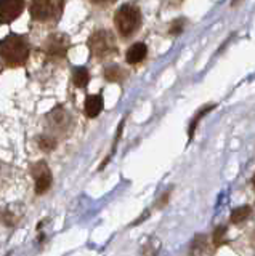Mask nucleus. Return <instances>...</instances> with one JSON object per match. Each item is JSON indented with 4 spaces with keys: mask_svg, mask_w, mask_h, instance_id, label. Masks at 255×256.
<instances>
[{
    "mask_svg": "<svg viewBox=\"0 0 255 256\" xmlns=\"http://www.w3.org/2000/svg\"><path fill=\"white\" fill-rule=\"evenodd\" d=\"M31 54V44L26 36L9 34L0 40V62L5 68H23L26 66Z\"/></svg>",
    "mask_w": 255,
    "mask_h": 256,
    "instance_id": "obj_1",
    "label": "nucleus"
},
{
    "mask_svg": "<svg viewBox=\"0 0 255 256\" xmlns=\"http://www.w3.org/2000/svg\"><path fill=\"white\" fill-rule=\"evenodd\" d=\"M65 4L66 0H31V20L39 24L55 26L61 20L63 12H65Z\"/></svg>",
    "mask_w": 255,
    "mask_h": 256,
    "instance_id": "obj_2",
    "label": "nucleus"
},
{
    "mask_svg": "<svg viewBox=\"0 0 255 256\" xmlns=\"http://www.w3.org/2000/svg\"><path fill=\"white\" fill-rule=\"evenodd\" d=\"M141 10L135 4H124L117 8L114 14V24L122 38H130L141 28Z\"/></svg>",
    "mask_w": 255,
    "mask_h": 256,
    "instance_id": "obj_3",
    "label": "nucleus"
},
{
    "mask_svg": "<svg viewBox=\"0 0 255 256\" xmlns=\"http://www.w3.org/2000/svg\"><path fill=\"white\" fill-rule=\"evenodd\" d=\"M89 46L90 54L93 60L97 61H105L111 56H114L117 53V42L116 36L109 29H97L93 34L89 37Z\"/></svg>",
    "mask_w": 255,
    "mask_h": 256,
    "instance_id": "obj_4",
    "label": "nucleus"
},
{
    "mask_svg": "<svg viewBox=\"0 0 255 256\" xmlns=\"http://www.w3.org/2000/svg\"><path fill=\"white\" fill-rule=\"evenodd\" d=\"M69 46H71V42L66 34H52L47 37L44 44V53L49 60L60 61L66 58Z\"/></svg>",
    "mask_w": 255,
    "mask_h": 256,
    "instance_id": "obj_5",
    "label": "nucleus"
},
{
    "mask_svg": "<svg viewBox=\"0 0 255 256\" xmlns=\"http://www.w3.org/2000/svg\"><path fill=\"white\" fill-rule=\"evenodd\" d=\"M33 178L36 182V194L42 196L50 189L52 182H53V176H52V170L49 168V165H47V162L39 160L37 164H34Z\"/></svg>",
    "mask_w": 255,
    "mask_h": 256,
    "instance_id": "obj_6",
    "label": "nucleus"
},
{
    "mask_svg": "<svg viewBox=\"0 0 255 256\" xmlns=\"http://www.w3.org/2000/svg\"><path fill=\"white\" fill-rule=\"evenodd\" d=\"M25 12V0H0V24H12Z\"/></svg>",
    "mask_w": 255,
    "mask_h": 256,
    "instance_id": "obj_7",
    "label": "nucleus"
},
{
    "mask_svg": "<svg viewBox=\"0 0 255 256\" xmlns=\"http://www.w3.org/2000/svg\"><path fill=\"white\" fill-rule=\"evenodd\" d=\"M47 122L53 132H65L71 125V116L63 106H57L47 116Z\"/></svg>",
    "mask_w": 255,
    "mask_h": 256,
    "instance_id": "obj_8",
    "label": "nucleus"
},
{
    "mask_svg": "<svg viewBox=\"0 0 255 256\" xmlns=\"http://www.w3.org/2000/svg\"><path fill=\"white\" fill-rule=\"evenodd\" d=\"M105 101H103V94H90L87 96L85 104H84V112L89 118H95L101 114Z\"/></svg>",
    "mask_w": 255,
    "mask_h": 256,
    "instance_id": "obj_9",
    "label": "nucleus"
},
{
    "mask_svg": "<svg viewBox=\"0 0 255 256\" xmlns=\"http://www.w3.org/2000/svg\"><path fill=\"white\" fill-rule=\"evenodd\" d=\"M146 54H148V46L143 42H137L127 50L125 61L129 64H132V66H135V64H140L141 61H145Z\"/></svg>",
    "mask_w": 255,
    "mask_h": 256,
    "instance_id": "obj_10",
    "label": "nucleus"
},
{
    "mask_svg": "<svg viewBox=\"0 0 255 256\" xmlns=\"http://www.w3.org/2000/svg\"><path fill=\"white\" fill-rule=\"evenodd\" d=\"M89 80H90V74H89V70H87V68L77 66L73 69V84L77 88H85L89 85Z\"/></svg>",
    "mask_w": 255,
    "mask_h": 256,
    "instance_id": "obj_11",
    "label": "nucleus"
},
{
    "mask_svg": "<svg viewBox=\"0 0 255 256\" xmlns=\"http://www.w3.org/2000/svg\"><path fill=\"white\" fill-rule=\"evenodd\" d=\"M105 78L108 80V82H122V80L125 78V72L121 66L113 64V66H108L105 69Z\"/></svg>",
    "mask_w": 255,
    "mask_h": 256,
    "instance_id": "obj_12",
    "label": "nucleus"
},
{
    "mask_svg": "<svg viewBox=\"0 0 255 256\" xmlns=\"http://www.w3.org/2000/svg\"><path fill=\"white\" fill-rule=\"evenodd\" d=\"M37 144H39V148H41L44 152H52L55 148H57L58 141L52 134H42V136H39Z\"/></svg>",
    "mask_w": 255,
    "mask_h": 256,
    "instance_id": "obj_13",
    "label": "nucleus"
},
{
    "mask_svg": "<svg viewBox=\"0 0 255 256\" xmlns=\"http://www.w3.org/2000/svg\"><path fill=\"white\" fill-rule=\"evenodd\" d=\"M252 210H250V206H239L236 208V210L231 213V222H234V224H239V222H242L245 221L247 218L250 216Z\"/></svg>",
    "mask_w": 255,
    "mask_h": 256,
    "instance_id": "obj_14",
    "label": "nucleus"
},
{
    "mask_svg": "<svg viewBox=\"0 0 255 256\" xmlns=\"http://www.w3.org/2000/svg\"><path fill=\"white\" fill-rule=\"evenodd\" d=\"M21 216H23L21 212H12V206H10V208H7V210L2 213V220H4V222L7 224V226L13 228L15 224H17L21 220Z\"/></svg>",
    "mask_w": 255,
    "mask_h": 256,
    "instance_id": "obj_15",
    "label": "nucleus"
},
{
    "mask_svg": "<svg viewBox=\"0 0 255 256\" xmlns=\"http://www.w3.org/2000/svg\"><path fill=\"white\" fill-rule=\"evenodd\" d=\"M225 234H226V228L220 226L218 229H215L213 232V244L215 245H221L225 242Z\"/></svg>",
    "mask_w": 255,
    "mask_h": 256,
    "instance_id": "obj_16",
    "label": "nucleus"
},
{
    "mask_svg": "<svg viewBox=\"0 0 255 256\" xmlns=\"http://www.w3.org/2000/svg\"><path fill=\"white\" fill-rule=\"evenodd\" d=\"M89 2H90L92 5H95V6H100V8H106V6H109V5L116 4L117 0H89Z\"/></svg>",
    "mask_w": 255,
    "mask_h": 256,
    "instance_id": "obj_17",
    "label": "nucleus"
},
{
    "mask_svg": "<svg viewBox=\"0 0 255 256\" xmlns=\"http://www.w3.org/2000/svg\"><path fill=\"white\" fill-rule=\"evenodd\" d=\"M252 182H253V186H255V174H253V180H252Z\"/></svg>",
    "mask_w": 255,
    "mask_h": 256,
    "instance_id": "obj_18",
    "label": "nucleus"
},
{
    "mask_svg": "<svg viewBox=\"0 0 255 256\" xmlns=\"http://www.w3.org/2000/svg\"><path fill=\"white\" fill-rule=\"evenodd\" d=\"M0 72H2V68H0Z\"/></svg>",
    "mask_w": 255,
    "mask_h": 256,
    "instance_id": "obj_19",
    "label": "nucleus"
}]
</instances>
